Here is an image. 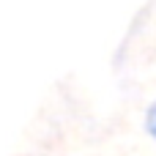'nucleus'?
I'll return each mask as SVG.
<instances>
[{"label": "nucleus", "mask_w": 156, "mask_h": 156, "mask_svg": "<svg viewBox=\"0 0 156 156\" xmlns=\"http://www.w3.org/2000/svg\"><path fill=\"white\" fill-rule=\"evenodd\" d=\"M145 129H148V134L156 140V101L148 107V115H145Z\"/></svg>", "instance_id": "1"}]
</instances>
